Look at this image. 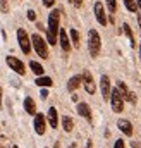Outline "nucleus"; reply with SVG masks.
Wrapping results in <instances>:
<instances>
[{"label":"nucleus","mask_w":141,"mask_h":148,"mask_svg":"<svg viewBox=\"0 0 141 148\" xmlns=\"http://www.w3.org/2000/svg\"><path fill=\"white\" fill-rule=\"evenodd\" d=\"M24 110L28 112L29 115H35L36 114V103H35L33 98H29V97L24 98Z\"/></svg>","instance_id":"dca6fc26"},{"label":"nucleus","mask_w":141,"mask_h":148,"mask_svg":"<svg viewBox=\"0 0 141 148\" xmlns=\"http://www.w3.org/2000/svg\"><path fill=\"white\" fill-rule=\"evenodd\" d=\"M100 48H102V40L97 29H90L88 31V50H90V55L91 57H98L100 53Z\"/></svg>","instance_id":"f03ea898"},{"label":"nucleus","mask_w":141,"mask_h":148,"mask_svg":"<svg viewBox=\"0 0 141 148\" xmlns=\"http://www.w3.org/2000/svg\"><path fill=\"white\" fill-rule=\"evenodd\" d=\"M70 40H72V45L77 48L79 47V33H77V29H70Z\"/></svg>","instance_id":"5701e85b"},{"label":"nucleus","mask_w":141,"mask_h":148,"mask_svg":"<svg viewBox=\"0 0 141 148\" xmlns=\"http://www.w3.org/2000/svg\"><path fill=\"white\" fill-rule=\"evenodd\" d=\"M28 19H29V21H35V19H36V14H35V10H31V9L28 10Z\"/></svg>","instance_id":"a878e982"},{"label":"nucleus","mask_w":141,"mask_h":148,"mask_svg":"<svg viewBox=\"0 0 141 148\" xmlns=\"http://www.w3.org/2000/svg\"><path fill=\"white\" fill-rule=\"evenodd\" d=\"M29 69H31L36 76H43V73H45L43 66H41V64H38V62H35V60H31V62H29Z\"/></svg>","instance_id":"aec40b11"},{"label":"nucleus","mask_w":141,"mask_h":148,"mask_svg":"<svg viewBox=\"0 0 141 148\" xmlns=\"http://www.w3.org/2000/svg\"><path fill=\"white\" fill-rule=\"evenodd\" d=\"M140 59H141V43H140Z\"/></svg>","instance_id":"c9c22d12"},{"label":"nucleus","mask_w":141,"mask_h":148,"mask_svg":"<svg viewBox=\"0 0 141 148\" xmlns=\"http://www.w3.org/2000/svg\"><path fill=\"white\" fill-rule=\"evenodd\" d=\"M95 16H97V21L102 24V26H107V14H105V9H103V3L102 2H95Z\"/></svg>","instance_id":"6e6552de"},{"label":"nucleus","mask_w":141,"mask_h":148,"mask_svg":"<svg viewBox=\"0 0 141 148\" xmlns=\"http://www.w3.org/2000/svg\"><path fill=\"white\" fill-rule=\"evenodd\" d=\"M59 43L62 47L64 52H69L70 50V41H69V36H67V31L66 29H59Z\"/></svg>","instance_id":"f8f14e48"},{"label":"nucleus","mask_w":141,"mask_h":148,"mask_svg":"<svg viewBox=\"0 0 141 148\" xmlns=\"http://www.w3.org/2000/svg\"><path fill=\"white\" fill-rule=\"evenodd\" d=\"M17 41H19V47H21L23 53L28 55V53L31 52V40H29V36H28L26 29H23V28L17 29Z\"/></svg>","instance_id":"39448f33"},{"label":"nucleus","mask_w":141,"mask_h":148,"mask_svg":"<svg viewBox=\"0 0 141 148\" xmlns=\"http://www.w3.org/2000/svg\"><path fill=\"white\" fill-rule=\"evenodd\" d=\"M122 29H124V33H126V36L129 38V41H131V47L134 48V47H136V41H134V36H133V31H131V28H129V24H127V23H124V24H122Z\"/></svg>","instance_id":"412c9836"},{"label":"nucleus","mask_w":141,"mask_h":148,"mask_svg":"<svg viewBox=\"0 0 141 148\" xmlns=\"http://www.w3.org/2000/svg\"><path fill=\"white\" fill-rule=\"evenodd\" d=\"M83 84V76L81 74H77V76H72L69 81H67V91H70V93H74L79 86Z\"/></svg>","instance_id":"ddd939ff"},{"label":"nucleus","mask_w":141,"mask_h":148,"mask_svg":"<svg viewBox=\"0 0 141 148\" xmlns=\"http://www.w3.org/2000/svg\"><path fill=\"white\" fill-rule=\"evenodd\" d=\"M35 84H38V86H41V88H50L52 84H53V81H52V77H48V76H38L35 81Z\"/></svg>","instance_id":"f3484780"},{"label":"nucleus","mask_w":141,"mask_h":148,"mask_svg":"<svg viewBox=\"0 0 141 148\" xmlns=\"http://www.w3.org/2000/svg\"><path fill=\"white\" fill-rule=\"evenodd\" d=\"M124 5H126V9H127L129 12H136V10H138V5H136L134 0H124Z\"/></svg>","instance_id":"4be33fe9"},{"label":"nucleus","mask_w":141,"mask_h":148,"mask_svg":"<svg viewBox=\"0 0 141 148\" xmlns=\"http://www.w3.org/2000/svg\"><path fill=\"white\" fill-rule=\"evenodd\" d=\"M110 105H112V110L114 112H122L124 109V98H122V95H120V91L117 90V88H114L112 91H110Z\"/></svg>","instance_id":"20e7f679"},{"label":"nucleus","mask_w":141,"mask_h":148,"mask_svg":"<svg viewBox=\"0 0 141 148\" xmlns=\"http://www.w3.org/2000/svg\"><path fill=\"white\" fill-rule=\"evenodd\" d=\"M0 10H2V12H9V5H7V0H0Z\"/></svg>","instance_id":"393cba45"},{"label":"nucleus","mask_w":141,"mask_h":148,"mask_svg":"<svg viewBox=\"0 0 141 148\" xmlns=\"http://www.w3.org/2000/svg\"><path fill=\"white\" fill-rule=\"evenodd\" d=\"M77 114H79V115H83L84 119L91 121V109H90V105H88V103H84V102L77 103Z\"/></svg>","instance_id":"2eb2a0df"},{"label":"nucleus","mask_w":141,"mask_h":148,"mask_svg":"<svg viewBox=\"0 0 141 148\" xmlns=\"http://www.w3.org/2000/svg\"><path fill=\"white\" fill-rule=\"evenodd\" d=\"M93 147V143H91V141H88V143H86V148H91Z\"/></svg>","instance_id":"72a5a7b5"},{"label":"nucleus","mask_w":141,"mask_h":148,"mask_svg":"<svg viewBox=\"0 0 141 148\" xmlns=\"http://www.w3.org/2000/svg\"><path fill=\"white\" fill-rule=\"evenodd\" d=\"M131 145H133V148H140V143H136V141H133Z\"/></svg>","instance_id":"2f4dec72"},{"label":"nucleus","mask_w":141,"mask_h":148,"mask_svg":"<svg viewBox=\"0 0 141 148\" xmlns=\"http://www.w3.org/2000/svg\"><path fill=\"white\" fill-rule=\"evenodd\" d=\"M117 90L120 91V95H122V98H124V100H129V95H131V91L127 90V86H126V83H122V81H119V83H117Z\"/></svg>","instance_id":"6ab92c4d"},{"label":"nucleus","mask_w":141,"mask_h":148,"mask_svg":"<svg viewBox=\"0 0 141 148\" xmlns=\"http://www.w3.org/2000/svg\"><path fill=\"white\" fill-rule=\"evenodd\" d=\"M100 90H102V97H103V100H108V98H110L112 86H110V79H108V76H105V74L100 77Z\"/></svg>","instance_id":"9d476101"},{"label":"nucleus","mask_w":141,"mask_h":148,"mask_svg":"<svg viewBox=\"0 0 141 148\" xmlns=\"http://www.w3.org/2000/svg\"><path fill=\"white\" fill-rule=\"evenodd\" d=\"M31 45L35 47V52L41 57V59H48V43L40 36V35H33L31 36Z\"/></svg>","instance_id":"7ed1b4c3"},{"label":"nucleus","mask_w":141,"mask_h":148,"mask_svg":"<svg viewBox=\"0 0 141 148\" xmlns=\"http://www.w3.org/2000/svg\"><path fill=\"white\" fill-rule=\"evenodd\" d=\"M12 148H19V147H16V145H14V147H12Z\"/></svg>","instance_id":"e433bc0d"},{"label":"nucleus","mask_w":141,"mask_h":148,"mask_svg":"<svg viewBox=\"0 0 141 148\" xmlns=\"http://www.w3.org/2000/svg\"><path fill=\"white\" fill-rule=\"evenodd\" d=\"M5 62H7V66H9V67H10V69H12L16 74H21V76H23V74L26 73V67H24V64H23V62L17 59V57H12V55H9V57L5 59Z\"/></svg>","instance_id":"423d86ee"},{"label":"nucleus","mask_w":141,"mask_h":148,"mask_svg":"<svg viewBox=\"0 0 141 148\" xmlns=\"http://www.w3.org/2000/svg\"><path fill=\"white\" fill-rule=\"evenodd\" d=\"M107 7H108V10L114 14V12L117 10V2H115V0H107Z\"/></svg>","instance_id":"b1692460"},{"label":"nucleus","mask_w":141,"mask_h":148,"mask_svg":"<svg viewBox=\"0 0 141 148\" xmlns=\"http://www.w3.org/2000/svg\"><path fill=\"white\" fill-rule=\"evenodd\" d=\"M2 95H3V90H2V86H0V109H2Z\"/></svg>","instance_id":"7c9ffc66"},{"label":"nucleus","mask_w":141,"mask_h":148,"mask_svg":"<svg viewBox=\"0 0 141 148\" xmlns=\"http://www.w3.org/2000/svg\"><path fill=\"white\" fill-rule=\"evenodd\" d=\"M59 23H60V10H52L48 14V29H47V38H48V45H55L57 36H59Z\"/></svg>","instance_id":"f257e3e1"},{"label":"nucleus","mask_w":141,"mask_h":148,"mask_svg":"<svg viewBox=\"0 0 141 148\" xmlns=\"http://www.w3.org/2000/svg\"><path fill=\"white\" fill-rule=\"evenodd\" d=\"M138 24H140V29H141V14L138 16Z\"/></svg>","instance_id":"f704fd0d"},{"label":"nucleus","mask_w":141,"mask_h":148,"mask_svg":"<svg viewBox=\"0 0 141 148\" xmlns=\"http://www.w3.org/2000/svg\"><path fill=\"white\" fill-rule=\"evenodd\" d=\"M47 97H48V90L43 88V90H41V98H47Z\"/></svg>","instance_id":"c756f323"},{"label":"nucleus","mask_w":141,"mask_h":148,"mask_svg":"<svg viewBox=\"0 0 141 148\" xmlns=\"http://www.w3.org/2000/svg\"><path fill=\"white\" fill-rule=\"evenodd\" d=\"M53 3H55V0H43L45 7H53Z\"/></svg>","instance_id":"c85d7f7f"},{"label":"nucleus","mask_w":141,"mask_h":148,"mask_svg":"<svg viewBox=\"0 0 141 148\" xmlns=\"http://www.w3.org/2000/svg\"><path fill=\"white\" fill-rule=\"evenodd\" d=\"M48 124L50 127H59V114H57V109L55 107H50L48 109Z\"/></svg>","instance_id":"4468645a"},{"label":"nucleus","mask_w":141,"mask_h":148,"mask_svg":"<svg viewBox=\"0 0 141 148\" xmlns=\"http://www.w3.org/2000/svg\"><path fill=\"white\" fill-rule=\"evenodd\" d=\"M136 5H138V9L141 10V0H136Z\"/></svg>","instance_id":"473e14b6"},{"label":"nucleus","mask_w":141,"mask_h":148,"mask_svg":"<svg viewBox=\"0 0 141 148\" xmlns=\"http://www.w3.org/2000/svg\"><path fill=\"white\" fill-rule=\"evenodd\" d=\"M81 76H83V84H84L86 93H88V95H93V93L97 91V86H95V81H93L91 73H90V71H84Z\"/></svg>","instance_id":"0eeeda50"},{"label":"nucleus","mask_w":141,"mask_h":148,"mask_svg":"<svg viewBox=\"0 0 141 148\" xmlns=\"http://www.w3.org/2000/svg\"><path fill=\"white\" fill-rule=\"evenodd\" d=\"M114 148H124V141H122V140H117V141L114 143Z\"/></svg>","instance_id":"cd10ccee"},{"label":"nucleus","mask_w":141,"mask_h":148,"mask_svg":"<svg viewBox=\"0 0 141 148\" xmlns=\"http://www.w3.org/2000/svg\"><path fill=\"white\" fill-rule=\"evenodd\" d=\"M117 127L126 134V136H133V124L127 119H119L117 121Z\"/></svg>","instance_id":"9b49d317"},{"label":"nucleus","mask_w":141,"mask_h":148,"mask_svg":"<svg viewBox=\"0 0 141 148\" xmlns=\"http://www.w3.org/2000/svg\"><path fill=\"white\" fill-rule=\"evenodd\" d=\"M62 127H64L66 133H70V131L74 129V121L70 119L69 115H64V117H62Z\"/></svg>","instance_id":"a211bd4d"},{"label":"nucleus","mask_w":141,"mask_h":148,"mask_svg":"<svg viewBox=\"0 0 141 148\" xmlns=\"http://www.w3.org/2000/svg\"><path fill=\"white\" fill-rule=\"evenodd\" d=\"M69 2L72 3V5H74V7H77V9L83 5V0H69Z\"/></svg>","instance_id":"bb28decb"},{"label":"nucleus","mask_w":141,"mask_h":148,"mask_svg":"<svg viewBox=\"0 0 141 148\" xmlns=\"http://www.w3.org/2000/svg\"><path fill=\"white\" fill-rule=\"evenodd\" d=\"M33 126H35V133H36V134H45L47 124H45V115H43V114H38V112H36Z\"/></svg>","instance_id":"1a4fd4ad"}]
</instances>
